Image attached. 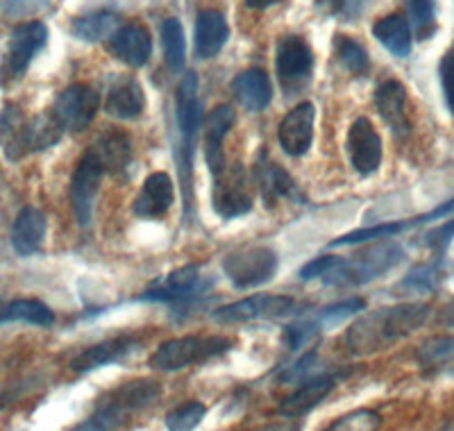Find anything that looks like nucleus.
Listing matches in <instances>:
<instances>
[{
	"instance_id": "393cba45",
	"label": "nucleus",
	"mask_w": 454,
	"mask_h": 431,
	"mask_svg": "<svg viewBox=\"0 0 454 431\" xmlns=\"http://www.w3.org/2000/svg\"><path fill=\"white\" fill-rule=\"evenodd\" d=\"M46 239V216L35 207H26L12 225V246L21 257H30Z\"/></svg>"
},
{
	"instance_id": "3c124183",
	"label": "nucleus",
	"mask_w": 454,
	"mask_h": 431,
	"mask_svg": "<svg viewBox=\"0 0 454 431\" xmlns=\"http://www.w3.org/2000/svg\"><path fill=\"white\" fill-rule=\"evenodd\" d=\"M5 307L7 302H0V323H5Z\"/></svg>"
},
{
	"instance_id": "49530a36",
	"label": "nucleus",
	"mask_w": 454,
	"mask_h": 431,
	"mask_svg": "<svg viewBox=\"0 0 454 431\" xmlns=\"http://www.w3.org/2000/svg\"><path fill=\"white\" fill-rule=\"evenodd\" d=\"M452 239H454V221H448L441 227H436V230L429 231L427 237H425V243H427L432 250H436V255L441 257V255L445 252V247L452 243Z\"/></svg>"
},
{
	"instance_id": "72a5a7b5",
	"label": "nucleus",
	"mask_w": 454,
	"mask_h": 431,
	"mask_svg": "<svg viewBox=\"0 0 454 431\" xmlns=\"http://www.w3.org/2000/svg\"><path fill=\"white\" fill-rule=\"evenodd\" d=\"M407 231L404 221H393V223H382V225L364 227V230H355L346 237L336 239L330 243V247H343V246H356V243H368V241H382V239H393L397 234Z\"/></svg>"
},
{
	"instance_id": "5701e85b",
	"label": "nucleus",
	"mask_w": 454,
	"mask_h": 431,
	"mask_svg": "<svg viewBox=\"0 0 454 431\" xmlns=\"http://www.w3.org/2000/svg\"><path fill=\"white\" fill-rule=\"evenodd\" d=\"M232 93L248 112H262L273 100V84L262 68H248L232 80Z\"/></svg>"
},
{
	"instance_id": "cd10ccee",
	"label": "nucleus",
	"mask_w": 454,
	"mask_h": 431,
	"mask_svg": "<svg viewBox=\"0 0 454 431\" xmlns=\"http://www.w3.org/2000/svg\"><path fill=\"white\" fill-rule=\"evenodd\" d=\"M372 35L391 55L407 57L411 52V26L403 14H388L375 23Z\"/></svg>"
},
{
	"instance_id": "dca6fc26",
	"label": "nucleus",
	"mask_w": 454,
	"mask_h": 431,
	"mask_svg": "<svg viewBox=\"0 0 454 431\" xmlns=\"http://www.w3.org/2000/svg\"><path fill=\"white\" fill-rule=\"evenodd\" d=\"M107 51L132 68L145 67L153 55V39L141 23H128L109 36Z\"/></svg>"
},
{
	"instance_id": "20e7f679",
	"label": "nucleus",
	"mask_w": 454,
	"mask_h": 431,
	"mask_svg": "<svg viewBox=\"0 0 454 431\" xmlns=\"http://www.w3.org/2000/svg\"><path fill=\"white\" fill-rule=\"evenodd\" d=\"M232 348V341L225 336H182V339L164 341L150 357V365L157 370H182L186 365L202 364L214 357L225 355Z\"/></svg>"
},
{
	"instance_id": "a18cd8bd",
	"label": "nucleus",
	"mask_w": 454,
	"mask_h": 431,
	"mask_svg": "<svg viewBox=\"0 0 454 431\" xmlns=\"http://www.w3.org/2000/svg\"><path fill=\"white\" fill-rule=\"evenodd\" d=\"M314 365H316V352H309V355H305L302 359L295 361L286 372H282L279 380L289 381V384H294V381H300V380H309L311 372H314Z\"/></svg>"
},
{
	"instance_id": "473e14b6",
	"label": "nucleus",
	"mask_w": 454,
	"mask_h": 431,
	"mask_svg": "<svg viewBox=\"0 0 454 431\" xmlns=\"http://www.w3.org/2000/svg\"><path fill=\"white\" fill-rule=\"evenodd\" d=\"M334 55L339 64L352 75H364L368 71V52L359 42L350 36H336Z\"/></svg>"
},
{
	"instance_id": "f8f14e48",
	"label": "nucleus",
	"mask_w": 454,
	"mask_h": 431,
	"mask_svg": "<svg viewBox=\"0 0 454 431\" xmlns=\"http://www.w3.org/2000/svg\"><path fill=\"white\" fill-rule=\"evenodd\" d=\"M348 157L352 168L359 175L368 177L382 164V139L368 119H356L348 129Z\"/></svg>"
},
{
	"instance_id": "a211bd4d",
	"label": "nucleus",
	"mask_w": 454,
	"mask_h": 431,
	"mask_svg": "<svg viewBox=\"0 0 454 431\" xmlns=\"http://www.w3.org/2000/svg\"><path fill=\"white\" fill-rule=\"evenodd\" d=\"M173 200H176V184L170 180V175L153 173L145 177L135 205H132V211L139 218L153 221V218H161V216L168 214Z\"/></svg>"
},
{
	"instance_id": "9d476101",
	"label": "nucleus",
	"mask_w": 454,
	"mask_h": 431,
	"mask_svg": "<svg viewBox=\"0 0 454 431\" xmlns=\"http://www.w3.org/2000/svg\"><path fill=\"white\" fill-rule=\"evenodd\" d=\"M295 309H298V302L289 295H253V298L239 300V302L216 309L214 320L223 325L250 323V320L279 318V316L294 313Z\"/></svg>"
},
{
	"instance_id": "8fccbe9b",
	"label": "nucleus",
	"mask_w": 454,
	"mask_h": 431,
	"mask_svg": "<svg viewBox=\"0 0 454 431\" xmlns=\"http://www.w3.org/2000/svg\"><path fill=\"white\" fill-rule=\"evenodd\" d=\"M282 0H246V5L253 7V10H266L270 5H278Z\"/></svg>"
},
{
	"instance_id": "79ce46f5",
	"label": "nucleus",
	"mask_w": 454,
	"mask_h": 431,
	"mask_svg": "<svg viewBox=\"0 0 454 431\" xmlns=\"http://www.w3.org/2000/svg\"><path fill=\"white\" fill-rule=\"evenodd\" d=\"M439 75H441V87H443L445 105H448L450 114L454 116V48H450L443 55L439 64Z\"/></svg>"
},
{
	"instance_id": "de8ad7c7",
	"label": "nucleus",
	"mask_w": 454,
	"mask_h": 431,
	"mask_svg": "<svg viewBox=\"0 0 454 431\" xmlns=\"http://www.w3.org/2000/svg\"><path fill=\"white\" fill-rule=\"evenodd\" d=\"M452 214H454V198L452 200L443 202V205H439L436 209H432L429 214L419 216V218H409V221H404V225H407V230H411V227L416 225H423V223H429V221H439V218H448V216Z\"/></svg>"
},
{
	"instance_id": "09e8293b",
	"label": "nucleus",
	"mask_w": 454,
	"mask_h": 431,
	"mask_svg": "<svg viewBox=\"0 0 454 431\" xmlns=\"http://www.w3.org/2000/svg\"><path fill=\"white\" fill-rule=\"evenodd\" d=\"M439 323L448 325V327H454V302L450 307H445L439 316Z\"/></svg>"
},
{
	"instance_id": "c756f323",
	"label": "nucleus",
	"mask_w": 454,
	"mask_h": 431,
	"mask_svg": "<svg viewBox=\"0 0 454 431\" xmlns=\"http://www.w3.org/2000/svg\"><path fill=\"white\" fill-rule=\"evenodd\" d=\"M161 46H164V57L170 71L180 73L186 62V43L184 30L177 19H166L161 23Z\"/></svg>"
},
{
	"instance_id": "412c9836",
	"label": "nucleus",
	"mask_w": 454,
	"mask_h": 431,
	"mask_svg": "<svg viewBox=\"0 0 454 431\" xmlns=\"http://www.w3.org/2000/svg\"><path fill=\"white\" fill-rule=\"evenodd\" d=\"M375 107L384 123L393 129L397 137H407L411 123L407 116V89L397 80H387L377 87L375 91Z\"/></svg>"
},
{
	"instance_id": "603ef678",
	"label": "nucleus",
	"mask_w": 454,
	"mask_h": 431,
	"mask_svg": "<svg viewBox=\"0 0 454 431\" xmlns=\"http://www.w3.org/2000/svg\"><path fill=\"white\" fill-rule=\"evenodd\" d=\"M452 427H454V425H452Z\"/></svg>"
},
{
	"instance_id": "e433bc0d",
	"label": "nucleus",
	"mask_w": 454,
	"mask_h": 431,
	"mask_svg": "<svg viewBox=\"0 0 454 431\" xmlns=\"http://www.w3.org/2000/svg\"><path fill=\"white\" fill-rule=\"evenodd\" d=\"M207 409L200 402H184L177 409H173L166 416V427L173 431H186L193 429V427L200 425V420L205 418Z\"/></svg>"
},
{
	"instance_id": "0eeeda50",
	"label": "nucleus",
	"mask_w": 454,
	"mask_h": 431,
	"mask_svg": "<svg viewBox=\"0 0 454 431\" xmlns=\"http://www.w3.org/2000/svg\"><path fill=\"white\" fill-rule=\"evenodd\" d=\"M105 168L100 164L98 154L91 148L82 154L71 177V205L75 211V218L82 227H87L93 218V202L98 195L100 180H103Z\"/></svg>"
},
{
	"instance_id": "423d86ee",
	"label": "nucleus",
	"mask_w": 454,
	"mask_h": 431,
	"mask_svg": "<svg viewBox=\"0 0 454 431\" xmlns=\"http://www.w3.org/2000/svg\"><path fill=\"white\" fill-rule=\"evenodd\" d=\"M176 116L177 128L182 134V153H184L186 166V182H192V160H193V144L202 128V103L198 96V77L196 73H184V77L177 84L176 91Z\"/></svg>"
},
{
	"instance_id": "f3484780",
	"label": "nucleus",
	"mask_w": 454,
	"mask_h": 431,
	"mask_svg": "<svg viewBox=\"0 0 454 431\" xmlns=\"http://www.w3.org/2000/svg\"><path fill=\"white\" fill-rule=\"evenodd\" d=\"M145 107V93L139 80L132 75H116L109 84L105 112L114 119L135 121L139 119Z\"/></svg>"
},
{
	"instance_id": "37998d69",
	"label": "nucleus",
	"mask_w": 454,
	"mask_h": 431,
	"mask_svg": "<svg viewBox=\"0 0 454 431\" xmlns=\"http://www.w3.org/2000/svg\"><path fill=\"white\" fill-rule=\"evenodd\" d=\"M323 5L327 7L330 14L340 16L346 21H355L356 16H362V12L366 10L368 0H323Z\"/></svg>"
},
{
	"instance_id": "1a4fd4ad",
	"label": "nucleus",
	"mask_w": 454,
	"mask_h": 431,
	"mask_svg": "<svg viewBox=\"0 0 454 431\" xmlns=\"http://www.w3.org/2000/svg\"><path fill=\"white\" fill-rule=\"evenodd\" d=\"M98 105L100 98L96 89H91L89 84H71V87L64 89L57 96L52 114L62 123L64 129H68V132H82L96 119Z\"/></svg>"
},
{
	"instance_id": "c03bdc74",
	"label": "nucleus",
	"mask_w": 454,
	"mask_h": 431,
	"mask_svg": "<svg viewBox=\"0 0 454 431\" xmlns=\"http://www.w3.org/2000/svg\"><path fill=\"white\" fill-rule=\"evenodd\" d=\"M339 262L340 257H336V255H323V257L314 259V262L302 266V270H300V279H305V282H309V279H323L327 272L332 270V266H336Z\"/></svg>"
},
{
	"instance_id": "a878e982",
	"label": "nucleus",
	"mask_w": 454,
	"mask_h": 431,
	"mask_svg": "<svg viewBox=\"0 0 454 431\" xmlns=\"http://www.w3.org/2000/svg\"><path fill=\"white\" fill-rule=\"evenodd\" d=\"M230 27L218 10H202L196 19V52L202 59H212L225 46Z\"/></svg>"
},
{
	"instance_id": "4c0bfd02",
	"label": "nucleus",
	"mask_w": 454,
	"mask_h": 431,
	"mask_svg": "<svg viewBox=\"0 0 454 431\" xmlns=\"http://www.w3.org/2000/svg\"><path fill=\"white\" fill-rule=\"evenodd\" d=\"M419 359L425 365H443L454 361V336H436L420 345Z\"/></svg>"
},
{
	"instance_id": "2f4dec72",
	"label": "nucleus",
	"mask_w": 454,
	"mask_h": 431,
	"mask_svg": "<svg viewBox=\"0 0 454 431\" xmlns=\"http://www.w3.org/2000/svg\"><path fill=\"white\" fill-rule=\"evenodd\" d=\"M10 320H23V323L51 327L55 323V313L39 300H14L5 307V323Z\"/></svg>"
},
{
	"instance_id": "bb28decb",
	"label": "nucleus",
	"mask_w": 454,
	"mask_h": 431,
	"mask_svg": "<svg viewBox=\"0 0 454 431\" xmlns=\"http://www.w3.org/2000/svg\"><path fill=\"white\" fill-rule=\"evenodd\" d=\"M91 150L98 154L105 173H123L129 166V161H132V141H129L128 134L119 132V129H109V132H105L103 137L91 145Z\"/></svg>"
},
{
	"instance_id": "58836bf2",
	"label": "nucleus",
	"mask_w": 454,
	"mask_h": 431,
	"mask_svg": "<svg viewBox=\"0 0 454 431\" xmlns=\"http://www.w3.org/2000/svg\"><path fill=\"white\" fill-rule=\"evenodd\" d=\"M318 332L320 325L316 316L314 318H300L295 323L286 325V329H284V343L289 345L291 349H300L305 343H309Z\"/></svg>"
},
{
	"instance_id": "f257e3e1",
	"label": "nucleus",
	"mask_w": 454,
	"mask_h": 431,
	"mask_svg": "<svg viewBox=\"0 0 454 431\" xmlns=\"http://www.w3.org/2000/svg\"><path fill=\"white\" fill-rule=\"evenodd\" d=\"M429 316L427 304H400V307L377 309L356 320L346 334V343L355 355H372L404 339L423 327Z\"/></svg>"
},
{
	"instance_id": "ea45409f",
	"label": "nucleus",
	"mask_w": 454,
	"mask_h": 431,
	"mask_svg": "<svg viewBox=\"0 0 454 431\" xmlns=\"http://www.w3.org/2000/svg\"><path fill=\"white\" fill-rule=\"evenodd\" d=\"M436 284H439V266H436V263H425V266L413 268L407 278L400 282V286L409 288V291L425 293L434 291Z\"/></svg>"
},
{
	"instance_id": "6ab92c4d",
	"label": "nucleus",
	"mask_w": 454,
	"mask_h": 431,
	"mask_svg": "<svg viewBox=\"0 0 454 431\" xmlns=\"http://www.w3.org/2000/svg\"><path fill=\"white\" fill-rule=\"evenodd\" d=\"M139 348V336L123 334L114 336V339L103 341L98 345H91L71 361V368L75 372H91V370H98L103 365L116 364V361H123L125 357L132 355L135 349Z\"/></svg>"
},
{
	"instance_id": "aec40b11",
	"label": "nucleus",
	"mask_w": 454,
	"mask_h": 431,
	"mask_svg": "<svg viewBox=\"0 0 454 431\" xmlns=\"http://www.w3.org/2000/svg\"><path fill=\"white\" fill-rule=\"evenodd\" d=\"M254 182H257L263 202L269 207H273L282 198H295L298 195V186H295L294 177L282 166L275 164L266 150H262V154L257 157V164H254Z\"/></svg>"
},
{
	"instance_id": "9b49d317",
	"label": "nucleus",
	"mask_w": 454,
	"mask_h": 431,
	"mask_svg": "<svg viewBox=\"0 0 454 431\" xmlns=\"http://www.w3.org/2000/svg\"><path fill=\"white\" fill-rule=\"evenodd\" d=\"M214 180H216L212 198L214 211L221 216L223 221H232V218H239V216L248 214L253 209V195L248 193L241 166L234 164L232 168H225Z\"/></svg>"
},
{
	"instance_id": "c9c22d12",
	"label": "nucleus",
	"mask_w": 454,
	"mask_h": 431,
	"mask_svg": "<svg viewBox=\"0 0 454 431\" xmlns=\"http://www.w3.org/2000/svg\"><path fill=\"white\" fill-rule=\"evenodd\" d=\"M366 309V302L362 298H350V300H343V302H336L332 307L323 309L320 313H316V320H318L320 329L323 327H336V325L346 323L348 318L356 316L359 311Z\"/></svg>"
},
{
	"instance_id": "39448f33",
	"label": "nucleus",
	"mask_w": 454,
	"mask_h": 431,
	"mask_svg": "<svg viewBox=\"0 0 454 431\" xmlns=\"http://www.w3.org/2000/svg\"><path fill=\"white\" fill-rule=\"evenodd\" d=\"M278 252L269 246H243L223 259V272L237 288H254L266 284L278 272Z\"/></svg>"
},
{
	"instance_id": "a19ab883",
	"label": "nucleus",
	"mask_w": 454,
	"mask_h": 431,
	"mask_svg": "<svg viewBox=\"0 0 454 431\" xmlns=\"http://www.w3.org/2000/svg\"><path fill=\"white\" fill-rule=\"evenodd\" d=\"M382 425V418L380 413L375 411H368V409H359V411H352L350 416H343L330 427L334 431H350V429H359V431H371L377 429V427Z\"/></svg>"
},
{
	"instance_id": "6e6552de",
	"label": "nucleus",
	"mask_w": 454,
	"mask_h": 431,
	"mask_svg": "<svg viewBox=\"0 0 454 431\" xmlns=\"http://www.w3.org/2000/svg\"><path fill=\"white\" fill-rule=\"evenodd\" d=\"M48 42V30L42 21H27L14 27L10 36V46H7L5 59H3V77L16 80L30 67L32 57L42 51Z\"/></svg>"
},
{
	"instance_id": "7c9ffc66",
	"label": "nucleus",
	"mask_w": 454,
	"mask_h": 431,
	"mask_svg": "<svg viewBox=\"0 0 454 431\" xmlns=\"http://www.w3.org/2000/svg\"><path fill=\"white\" fill-rule=\"evenodd\" d=\"M116 16L112 12H93L89 16H80L73 23V35L80 36L82 42H103L114 35Z\"/></svg>"
},
{
	"instance_id": "7ed1b4c3",
	"label": "nucleus",
	"mask_w": 454,
	"mask_h": 431,
	"mask_svg": "<svg viewBox=\"0 0 454 431\" xmlns=\"http://www.w3.org/2000/svg\"><path fill=\"white\" fill-rule=\"evenodd\" d=\"M161 396V388L153 380H137L109 390V396L100 400L98 409L87 422L78 425V429H114L123 425L129 413L155 404L157 397Z\"/></svg>"
},
{
	"instance_id": "4be33fe9",
	"label": "nucleus",
	"mask_w": 454,
	"mask_h": 431,
	"mask_svg": "<svg viewBox=\"0 0 454 431\" xmlns=\"http://www.w3.org/2000/svg\"><path fill=\"white\" fill-rule=\"evenodd\" d=\"M336 388V377L316 375L302 381L300 388H295L286 400L279 404V413L286 418H300L309 413L311 409L320 404Z\"/></svg>"
},
{
	"instance_id": "f03ea898",
	"label": "nucleus",
	"mask_w": 454,
	"mask_h": 431,
	"mask_svg": "<svg viewBox=\"0 0 454 431\" xmlns=\"http://www.w3.org/2000/svg\"><path fill=\"white\" fill-rule=\"evenodd\" d=\"M404 259V250L400 243L387 241L382 239L380 243L371 246L368 250L359 252L352 259H340L336 266L323 278V284L327 286H362V284L372 282L382 278L388 270L397 266Z\"/></svg>"
},
{
	"instance_id": "c85d7f7f",
	"label": "nucleus",
	"mask_w": 454,
	"mask_h": 431,
	"mask_svg": "<svg viewBox=\"0 0 454 431\" xmlns=\"http://www.w3.org/2000/svg\"><path fill=\"white\" fill-rule=\"evenodd\" d=\"M62 123L57 121V116L52 112L39 114V116L30 119V123H27L30 153H39V150H46L51 145H55L57 141L62 139Z\"/></svg>"
},
{
	"instance_id": "f704fd0d",
	"label": "nucleus",
	"mask_w": 454,
	"mask_h": 431,
	"mask_svg": "<svg viewBox=\"0 0 454 431\" xmlns=\"http://www.w3.org/2000/svg\"><path fill=\"white\" fill-rule=\"evenodd\" d=\"M409 21L419 39H429L436 32V5L434 0H407Z\"/></svg>"
},
{
	"instance_id": "2eb2a0df",
	"label": "nucleus",
	"mask_w": 454,
	"mask_h": 431,
	"mask_svg": "<svg viewBox=\"0 0 454 431\" xmlns=\"http://www.w3.org/2000/svg\"><path fill=\"white\" fill-rule=\"evenodd\" d=\"M234 121H237V112L230 105H218L212 112L202 119V139H205V160L212 175H221L225 166V154H223V141H225L227 132L232 129Z\"/></svg>"
},
{
	"instance_id": "b1692460",
	"label": "nucleus",
	"mask_w": 454,
	"mask_h": 431,
	"mask_svg": "<svg viewBox=\"0 0 454 431\" xmlns=\"http://www.w3.org/2000/svg\"><path fill=\"white\" fill-rule=\"evenodd\" d=\"M27 123L23 109L16 105H5L0 114V148L10 161L23 160L30 153L27 144Z\"/></svg>"
},
{
	"instance_id": "ddd939ff",
	"label": "nucleus",
	"mask_w": 454,
	"mask_h": 431,
	"mask_svg": "<svg viewBox=\"0 0 454 431\" xmlns=\"http://www.w3.org/2000/svg\"><path fill=\"white\" fill-rule=\"evenodd\" d=\"M275 68L284 87H298L314 71V51L302 36H284L275 48Z\"/></svg>"
},
{
	"instance_id": "4468645a",
	"label": "nucleus",
	"mask_w": 454,
	"mask_h": 431,
	"mask_svg": "<svg viewBox=\"0 0 454 431\" xmlns=\"http://www.w3.org/2000/svg\"><path fill=\"white\" fill-rule=\"evenodd\" d=\"M316 125V107L311 103H300L284 116L278 129V141L289 157H302L311 148Z\"/></svg>"
}]
</instances>
